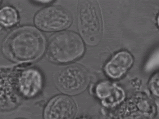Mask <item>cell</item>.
Returning <instances> with one entry per match:
<instances>
[{"instance_id": "obj_1", "label": "cell", "mask_w": 159, "mask_h": 119, "mask_svg": "<svg viewBox=\"0 0 159 119\" xmlns=\"http://www.w3.org/2000/svg\"><path fill=\"white\" fill-rule=\"evenodd\" d=\"M46 48L45 38L36 28L25 26L15 30L4 41L3 49L8 58L19 62L39 58Z\"/></svg>"}, {"instance_id": "obj_2", "label": "cell", "mask_w": 159, "mask_h": 119, "mask_svg": "<svg viewBox=\"0 0 159 119\" xmlns=\"http://www.w3.org/2000/svg\"><path fill=\"white\" fill-rule=\"evenodd\" d=\"M84 51V44L79 35L66 31L51 37L47 46V56L54 63H69L81 57Z\"/></svg>"}, {"instance_id": "obj_3", "label": "cell", "mask_w": 159, "mask_h": 119, "mask_svg": "<svg viewBox=\"0 0 159 119\" xmlns=\"http://www.w3.org/2000/svg\"><path fill=\"white\" fill-rule=\"evenodd\" d=\"M77 16L78 29L84 42L91 46L98 45L102 29L98 2L95 1H79Z\"/></svg>"}, {"instance_id": "obj_4", "label": "cell", "mask_w": 159, "mask_h": 119, "mask_svg": "<svg viewBox=\"0 0 159 119\" xmlns=\"http://www.w3.org/2000/svg\"><path fill=\"white\" fill-rule=\"evenodd\" d=\"M89 79L87 69L81 65L74 64L60 71L56 77V84L61 92L74 95L85 90Z\"/></svg>"}, {"instance_id": "obj_5", "label": "cell", "mask_w": 159, "mask_h": 119, "mask_svg": "<svg viewBox=\"0 0 159 119\" xmlns=\"http://www.w3.org/2000/svg\"><path fill=\"white\" fill-rule=\"evenodd\" d=\"M73 17L69 11L60 6L44 7L37 13L34 24L43 31L54 32L63 30L70 27Z\"/></svg>"}, {"instance_id": "obj_6", "label": "cell", "mask_w": 159, "mask_h": 119, "mask_svg": "<svg viewBox=\"0 0 159 119\" xmlns=\"http://www.w3.org/2000/svg\"><path fill=\"white\" fill-rule=\"evenodd\" d=\"M76 111V104L70 97L60 95L47 103L43 111V119H73Z\"/></svg>"}, {"instance_id": "obj_7", "label": "cell", "mask_w": 159, "mask_h": 119, "mask_svg": "<svg viewBox=\"0 0 159 119\" xmlns=\"http://www.w3.org/2000/svg\"><path fill=\"white\" fill-rule=\"evenodd\" d=\"M43 83V77L38 69L33 68L26 69L19 75L17 88L24 98L30 99L41 92Z\"/></svg>"}, {"instance_id": "obj_8", "label": "cell", "mask_w": 159, "mask_h": 119, "mask_svg": "<svg viewBox=\"0 0 159 119\" xmlns=\"http://www.w3.org/2000/svg\"><path fill=\"white\" fill-rule=\"evenodd\" d=\"M134 58L129 52L121 51L112 56L104 67L107 76L113 79L122 77L132 67Z\"/></svg>"}, {"instance_id": "obj_9", "label": "cell", "mask_w": 159, "mask_h": 119, "mask_svg": "<svg viewBox=\"0 0 159 119\" xmlns=\"http://www.w3.org/2000/svg\"><path fill=\"white\" fill-rule=\"evenodd\" d=\"M96 94L102 104L107 107H114L120 103L125 98L121 87L109 81H103L97 84Z\"/></svg>"}, {"instance_id": "obj_10", "label": "cell", "mask_w": 159, "mask_h": 119, "mask_svg": "<svg viewBox=\"0 0 159 119\" xmlns=\"http://www.w3.org/2000/svg\"><path fill=\"white\" fill-rule=\"evenodd\" d=\"M18 12L11 6H5L0 9V25L9 28L18 22Z\"/></svg>"}, {"instance_id": "obj_11", "label": "cell", "mask_w": 159, "mask_h": 119, "mask_svg": "<svg viewBox=\"0 0 159 119\" xmlns=\"http://www.w3.org/2000/svg\"><path fill=\"white\" fill-rule=\"evenodd\" d=\"M148 87L152 94L156 96H159V73H156L150 79Z\"/></svg>"}, {"instance_id": "obj_12", "label": "cell", "mask_w": 159, "mask_h": 119, "mask_svg": "<svg viewBox=\"0 0 159 119\" xmlns=\"http://www.w3.org/2000/svg\"><path fill=\"white\" fill-rule=\"evenodd\" d=\"M37 2H39V3H49V2H51V1H37Z\"/></svg>"}, {"instance_id": "obj_13", "label": "cell", "mask_w": 159, "mask_h": 119, "mask_svg": "<svg viewBox=\"0 0 159 119\" xmlns=\"http://www.w3.org/2000/svg\"></svg>"}, {"instance_id": "obj_14", "label": "cell", "mask_w": 159, "mask_h": 119, "mask_svg": "<svg viewBox=\"0 0 159 119\" xmlns=\"http://www.w3.org/2000/svg\"></svg>"}, {"instance_id": "obj_15", "label": "cell", "mask_w": 159, "mask_h": 119, "mask_svg": "<svg viewBox=\"0 0 159 119\" xmlns=\"http://www.w3.org/2000/svg\"><path fill=\"white\" fill-rule=\"evenodd\" d=\"M0 3H1V1H0Z\"/></svg>"}]
</instances>
